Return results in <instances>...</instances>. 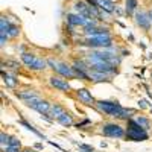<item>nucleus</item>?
<instances>
[{
	"label": "nucleus",
	"instance_id": "obj_10",
	"mask_svg": "<svg viewBox=\"0 0 152 152\" xmlns=\"http://www.w3.org/2000/svg\"><path fill=\"white\" fill-rule=\"evenodd\" d=\"M96 3L99 5L100 9H104L107 12H110V14H113L114 11H116V2H113V0H96Z\"/></svg>",
	"mask_w": 152,
	"mask_h": 152
},
{
	"label": "nucleus",
	"instance_id": "obj_8",
	"mask_svg": "<svg viewBox=\"0 0 152 152\" xmlns=\"http://www.w3.org/2000/svg\"><path fill=\"white\" fill-rule=\"evenodd\" d=\"M134 18H135V24H137L140 29H143V31H149V29H151L152 20H151L149 12H146V11H137L135 15H134Z\"/></svg>",
	"mask_w": 152,
	"mask_h": 152
},
{
	"label": "nucleus",
	"instance_id": "obj_18",
	"mask_svg": "<svg viewBox=\"0 0 152 152\" xmlns=\"http://www.w3.org/2000/svg\"><path fill=\"white\" fill-rule=\"evenodd\" d=\"M17 96H18L20 99H23L24 102H26V100H29V99H32V97H37L38 94H37L34 90H26V91H21V93L17 91Z\"/></svg>",
	"mask_w": 152,
	"mask_h": 152
},
{
	"label": "nucleus",
	"instance_id": "obj_26",
	"mask_svg": "<svg viewBox=\"0 0 152 152\" xmlns=\"http://www.w3.org/2000/svg\"><path fill=\"white\" fill-rule=\"evenodd\" d=\"M88 123H90V120H84V122H81V123H76L75 126H76V128H82L84 125H88Z\"/></svg>",
	"mask_w": 152,
	"mask_h": 152
},
{
	"label": "nucleus",
	"instance_id": "obj_29",
	"mask_svg": "<svg viewBox=\"0 0 152 152\" xmlns=\"http://www.w3.org/2000/svg\"><path fill=\"white\" fill-rule=\"evenodd\" d=\"M113 2H117V0H113Z\"/></svg>",
	"mask_w": 152,
	"mask_h": 152
},
{
	"label": "nucleus",
	"instance_id": "obj_1",
	"mask_svg": "<svg viewBox=\"0 0 152 152\" xmlns=\"http://www.w3.org/2000/svg\"><path fill=\"white\" fill-rule=\"evenodd\" d=\"M94 107L100 113H105L107 116H110V117L123 119V120H129L131 116L135 114L134 110H126L119 102H113V100H99V102H96Z\"/></svg>",
	"mask_w": 152,
	"mask_h": 152
},
{
	"label": "nucleus",
	"instance_id": "obj_20",
	"mask_svg": "<svg viewBox=\"0 0 152 152\" xmlns=\"http://www.w3.org/2000/svg\"><path fill=\"white\" fill-rule=\"evenodd\" d=\"M138 123H140L142 126H143V128L145 129H149L151 128V122H149V119H146V117H143V116H140V117H137L135 119Z\"/></svg>",
	"mask_w": 152,
	"mask_h": 152
},
{
	"label": "nucleus",
	"instance_id": "obj_11",
	"mask_svg": "<svg viewBox=\"0 0 152 152\" xmlns=\"http://www.w3.org/2000/svg\"><path fill=\"white\" fill-rule=\"evenodd\" d=\"M137 9H138V2L137 0H125V12L128 15L134 17Z\"/></svg>",
	"mask_w": 152,
	"mask_h": 152
},
{
	"label": "nucleus",
	"instance_id": "obj_12",
	"mask_svg": "<svg viewBox=\"0 0 152 152\" xmlns=\"http://www.w3.org/2000/svg\"><path fill=\"white\" fill-rule=\"evenodd\" d=\"M47 66H49V62L46 61V59H43V58H35V61H34V64L31 66V70H38V72H41V70H46L47 69Z\"/></svg>",
	"mask_w": 152,
	"mask_h": 152
},
{
	"label": "nucleus",
	"instance_id": "obj_14",
	"mask_svg": "<svg viewBox=\"0 0 152 152\" xmlns=\"http://www.w3.org/2000/svg\"><path fill=\"white\" fill-rule=\"evenodd\" d=\"M2 78H3V82L6 84V87H15L18 84V79H15V76H12V75H8L5 72H2Z\"/></svg>",
	"mask_w": 152,
	"mask_h": 152
},
{
	"label": "nucleus",
	"instance_id": "obj_25",
	"mask_svg": "<svg viewBox=\"0 0 152 152\" xmlns=\"http://www.w3.org/2000/svg\"><path fill=\"white\" fill-rule=\"evenodd\" d=\"M8 38H9V37H8L6 34H0V46H2V47L6 44V40H8Z\"/></svg>",
	"mask_w": 152,
	"mask_h": 152
},
{
	"label": "nucleus",
	"instance_id": "obj_23",
	"mask_svg": "<svg viewBox=\"0 0 152 152\" xmlns=\"http://www.w3.org/2000/svg\"><path fill=\"white\" fill-rule=\"evenodd\" d=\"M79 149H81L82 152H94V149H93L91 146H88V145H84V143H81V145H79Z\"/></svg>",
	"mask_w": 152,
	"mask_h": 152
},
{
	"label": "nucleus",
	"instance_id": "obj_24",
	"mask_svg": "<svg viewBox=\"0 0 152 152\" xmlns=\"http://www.w3.org/2000/svg\"><path fill=\"white\" fill-rule=\"evenodd\" d=\"M6 66H11L12 70H18L20 69V64H18V62H15V61H8Z\"/></svg>",
	"mask_w": 152,
	"mask_h": 152
},
{
	"label": "nucleus",
	"instance_id": "obj_19",
	"mask_svg": "<svg viewBox=\"0 0 152 152\" xmlns=\"http://www.w3.org/2000/svg\"><path fill=\"white\" fill-rule=\"evenodd\" d=\"M6 35H8L9 38H15V37H18V35H20V28L17 26V24L11 23V26H9V29H8Z\"/></svg>",
	"mask_w": 152,
	"mask_h": 152
},
{
	"label": "nucleus",
	"instance_id": "obj_3",
	"mask_svg": "<svg viewBox=\"0 0 152 152\" xmlns=\"http://www.w3.org/2000/svg\"><path fill=\"white\" fill-rule=\"evenodd\" d=\"M84 46L93 47V49H107L113 46V38L111 34H104V35H96V37H87Z\"/></svg>",
	"mask_w": 152,
	"mask_h": 152
},
{
	"label": "nucleus",
	"instance_id": "obj_28",
	"mask_svg": "<svg viewBox=\"0 0 152 152\" xmlns=\"http://www.w3.org/2000/svg\"><path fill=\"white\" fill-rule=\"evenodd\" d=\"M149 15H151V20H152V9L149 11Z\"/></svg>",
	"mask_w": 152,
	"mask_h": 152
},
{
	"label": "nucleus",
	"instance_id": "obj_4",
	"mask_svg": "<svg viewBox=\"0 0 152 152\" xmlns=\"http://www.w3.org/2000/svg\"><path fill=\"white\" fill-rule=\"evenodd\" d=\"M47 62H49V67H50V69H53L58 75L64 76V78H67V79H73V78H76V72H75L73 66H69V64H66V62L53 61V59H47Z\"/></svg>",
	"mask_w": 152,
	"mask_h": 152
},
{
	"label": "nucleus",
	"instance_id": "obj_15",
	"mask_svg": "<svg viewBox=\"0 0 152 152\" xmlns=\"http://www.w3.org/2000/svg\"><path fill=\"white\" fill-rule=\"evenodd\" d=\"M35 58H37V56H35L34 53H29V52H23V53H21V61H23V62H24V64H26L29 69H31V66L34 64Z\"/></svg>",
	"mask_w": 152,
	"mask_h": 152
},
{
	"label": "nucleus",
	"instance_id": "obj_6",
	"mask_svg": "<svg viewBox=\"0 0 152 152\" xmlns=\"http://www.w3.org/2000/svg\"><path fill=\"white\" fill-rule=\"evenodd\" d=\"M26 105L35 111H38L40 114H44V113H50V110H52V105H50L47 100H43L40 99V96L37 97H32L29 100H26Z\"/></svg>",
	"mask_w": 152,
	"mask_h": 152
},
{
	"label": "nucleus",
	"instance_id": "obj_27",
	"mask_svg": "<svg viewBox=\"0 0 152 152\" xmlns=\"http://www.w3.org/2000/svg\"><path fill=\"white\" fill-rule=\"evenodd\" d=\"M35 148H37V149H41V148H43V145H41V143H37V145H35Z\"/></svg>",
	"mask_w": 152,
	"mask_h": 152
},
{
	"label": "nucleus",
	"instance_id": "obj_7",
	"mask_svg": "<svg viewBox=\"0 0 152 152\" xmlns=\"http://www.w3.org/2000/svg\"><path fill=\"white\" fill-rule=\"evenodd\" d=\"M49 84L52 85L53 88H56V90L59 91H64V93H69L72 90L70 87V82L64 78V76H52V78H49Z\"/></svg>",
	"mask_w": 152,
	"mask_h": 152
},
{
	"label": "nucleus",
	"instance_id": "obj_21",
	"mask_svg": "<svg viewBox=\"0 0 152 152\" xmlns=\"http://www.w3.org/2000/svg\"><path fill=\"white\" fill-rule=\"evenodd\" d=\"M0 143H2V148H5V146H8V143H9V138H11V135H8V134H5V132H0Z\"/></svg>",
	"mask_w": 152,
	"mask_h": 152
},
{
	"label": "nucleus",
	"instance_id": "obj_22",
	"mask_svg": "<svg viewBox=\"0 0 152 152\" xmlns=\"http://www.w3.org/2000/svg\"><path fill=\"white\" fill-rule=\"evenodd\" d=\"M8 146H14V148H20V142L17 140L15 137H11V138H9V143H8Z\"/></svg>",
	"mask_w": 152,
	"mask_h": 152
},
{
	"label": "nucleus",
	"instance_id": "obj_5",
	"mask_svg": "<svg viewBox=\"0 0 152 152\" xmlns=\"http://www.w3.org/2000/svg\"><path fill=\"white\" fill-rule=\"evenodd\" d=\"M100 134L110 138H122L126 135V129L119 123H104L100 126Z\"/></svg>",
	"mask_w": 152,
	"mask_h": 152
},
{
	"label": "nucleus",
	"instance_id": "obj_16",
	"mask_svg": "<svg viewBox=\"0 0 152 152\" xmlns=\"http://www.w3.org/2000/svg\"><path fill=\"white\" fill-rule=\"evenodd\" d=\"M18 123H20L21 126H24V128H26V129L32 131V132H34L35 135H38V137H40V138H43V140H44V135H43V134H41L40 131H38V129H35V126H32V125H31V123H28L26 120H23V119H21V120H20Z\"/></svg>",
	"mask_w": 152,
	"mask_h": 152
},
{
	"label": "nucleus",
	"instance_id": "obj_13",
	"mask_svg": "<svg viewBox=\"0 0 152 152\" xmlns=\"http://www.w3.org/2000/svg\"><path fill=\"white\" fill-rule=\"evenodd\" d=\"M56 122H59L62 126H73L75 125V122H73V117L70 116V114L66 111L64 114H61V116L56 119Z\"/></svg>",
	"mask_w": 152,
	"mask_h": 152
},
{
	"label": "nucleus",
	"instance_id": "obj_17",
	"mask_svg": "<svg viewBox=\"0 0 152 152\" xmlns=\"http://www.w3.org/2000/svg\"><path fill=\"white\" fill-rule=\"evenodd\" d=\"M66 113V110L62 108L61 105H58V104H55V105H52V110H50V114H52V117L56 120L61 114H64Z\"/></svg>",
	"mask_w": 152,
	"mask_h": 152
},
{
	"label": "nucleus",
	"instance_id": "obj_2",
	"mask_svg": "<svg viewBox=\"0 0 152 152\" xmlns=\"http://www.w3.org/2000/svg\"><path fill=\"white\" fill-rule=\"evenodd\" d=\"M125 137L131 142H145L149 138V134H148V129H145L135 119H129V120H126V135Z\"/></svg>",
	"mask_w": 152,
	"mask_h": 152
},
{
	"label": "nucleus",
	"instance_id": "obj_9",
	"mask_svg": "<svg viewBox=\"0 0 152 152\" xmlns=\"http://www.w3.org/2000/svg\"><path fill=\"white\" fill-rule=\"evenodd\" d=\"M76 97L85 105H96L94 97L91 96V93L88 91L87 88H78V90H76Z\"/></svg>",
	"mask_w": 152,
	"mask_h": 152
}]
</instances>
